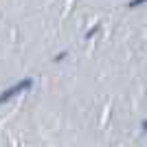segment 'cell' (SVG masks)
<instances>
[{
    "label": "cell",
    "instance_id": "obj_3",
    "mask_svg": "<svg viewBox=\"0 0 147 147\" xmlns=\"http://www.w3.org/2000/svg\"><path fill=\"white\" fill-rule=\"evenodd\" d=\"M97 31H99V24L94 26V29H90V31H88V33H86V40H90V37L94 35V33H97Z\"/></svg>",
    "mask_w": 147,
    "mask_h": 147
},
{
    "label": "cell",
    "instance_id": "obj_1",
    "mask_svg": "<svg viewBox=\"0 0 147 147\" xmlns=\"http://www.w3.org/2000/svg\"><path fill=\"white\" fill-rule=\"evenodd\" d=\"M33 86V79L31 77H26V79H22V81H18L16 86H11L9 90H2L0 92V105L2 103H7V101H11L13 97H18V94H24L29 88Z\"/></svg>",
    "mask_w": 147,
    "mask_h": 147
},
{
    "label": "cell",
    "instance_id": "obj_2",
    "mask_svg": "<svg viewBox=\"0 0 147 147\" xmlns=\"http://www.w3.org/2000/svg\"><path fill=\"white\" fill-rule=\"evenodd\" d=\"M141 5H147V0H129L127 9H136V7H141Z\"/></svg>",
    "mask_w": 147,
    "mask_h": 147
},
{
    "label": "cell",
    "instance_id": "obj_4",
    "mask_svg": "<svg viewBox=\"0 0 147 147\" xmlns=\"http://www.w3.org/2000/svg\"><path fill=\"white\" fill-rule=\"evenodd\" d=\"M68 55V53H66V51H64V53H59V55H55V57H53V61H61V59H64V57H66Z\"/></svg>",
    "mask_w": 147,
    "mask_h": 147
}]
</instances>
